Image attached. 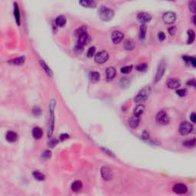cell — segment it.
<instances>
[{
  "mask_svg": "<svg viewBox=\"0 0 196 196\" xmlns=\"http://www.w3.org/2000/svg\"><path fill=\"white\" fill-rule=\"evenodd\" d=\"M56 105V101L52 100L49 104V120L48 126V136L50 137L52 135L55 127V108Z\"/></svg>",
  "mask_w": 196,
  "mask_h": 196,
  "instance_id": "obj_1",
  "label": "cell"
},
{
  "mask_svg": "<svg viewBox=\"0 0 196 196\" xmlns=\"http://www.w3.org/2000/svg\"><path fill=\"white\" fill-rule=\"evenodd\" d=\"M98 13L100 19L104 21H110L114 16V11L110 8L106 7V6L100 7Z\"/></svg>",
  "mask_w": 196,
  "mask_h": 196,
  "instance_id": "obj_2",
  "label": "cell"
},
{
  "mask_svg": "<svg viewBox=\"0 0 196 196\" xmlns=\"http://www.w3.org/2000/svg\"><path fill=\"white\" fill-rule=\"evenodd\" d=\"M150 93L151 87L149 86H146L143 88H142L141 90L137 94V95L134 98V101H135V103H138V104L143 103V102H145L147 100Z\"/></svg>",
  "mask_w": 196,
  "mask_h": 196,
  "instance_id": "obj_3",
  "label": "cell"
},
{
  "mask_svg": "<svg viewBox=\"0 0 196 196\" xmlns=\"http://www.w3.org/2000/svg\"><path fill=\"white\" fill-rule=\"evenodd\" d=\"M166 70V64L164 61H162L161 62L159 63L158 66V68H157L156 71V74L155 76V81L154 82L155 83H158L159 81H160V80L162 79V78L164 75L165 71Z\"/></svg>",
  "mask_w": 196,
  "mask_h": 196,
  "instance_id": "obj_4",
  "label": "cell"
},
{
  "mask_svg": "<svg viewBox=\"0 0 196 196\" xmlns=\"http://www.w3.org/2000/svg\"><path fill=\"white\" fill-rule=\"evenodd\" d=\"M156 120L161 125H167L169 123V117L167 113L165 110H161L157 113Z\"/></svg>",
  "mask_w": 196,
  "mask_h": 196,
  "instance_id": "obj_5",
  "label": "cell"
},
{
  "mask_svg": "<svg viewBox=\"0 0 196 196\" xmlns=\"http://www.w3.org/2000/svg\"><path fill=\"white\" fill-rule=\"evenodd\" d=\"M176 15L173 12H165L163 15V21L167 25H172L176 21Z\"/></svg>",
  "mask_w": 196,
  "mask_h": 196,
  "instance_id": "obj_6",
  "label": "cell"
},
{
  "mask_svg": "<svg viewBox=\"0 0 196 196\" xmlns=\"http://www.w3.org/2000/svg\"><path fill=\"white\" fill-rule=\"evenodd\" d=\"M109 58V54L106 51H101L99 52L98 53L96 54L94 57V60L96 63L98 64H103V63L106 62V61Z\"/></svg>",
  "mask_w": 196,
  "mask_h": 196,
  "instance_id": "obj_7",
  "label": "cell"
},
{
  "mask_svg": "<svg viewBox=\"0 0 196 196\" xmlns=\"http://www.w3.org/2000/svg\"><path fill=\"white\" fill-rule=\"evenodd\" d=\"M193 129V126L189 122H183L179 126V133L182 135H188Z\"/></svg>",
  "mask_w": 196,
  "mask_h": 196,
  "instance_id": "obj_8",
  "label": "cell"
},
{
  "mask_svg": "<svg viewBox=\"0 0 196 196\" xmlns=\"http://www.w3.org/2000/svg\"><path fill=\"white\" fill-rule=\"evenodd\" d=\"M136 18L140 22L146 24L152 20V15L147 12H139L136 15Z\"/></svg>",
  "mask_w": 196,
  "mask_h": 196,
  "instance_id": "obj_9",
  "label": "cell"
},
{
  "mask_svg": "<svg viewBox=\"0 0 196 196\" xmlns=\"http://www.w3.org/2000/svg\"><path fill=\"white\" fill-rule=\"evenodd\" d=\"M100 173H101L102 178L104 180H106V181H109L112 179L113 177V172L111 169H110L107 166H103L102 167L101 170H100Z\"/></svg>",
  "mask_w": 196,
  "mask_h": 196,
  "instance_id": "obj_10",
  "label": "cell"
},
{
  "mask_svg": "<svg viewBox=\"0 0 196 196\" xmlns=\"http://www.w3.org/2000/svg\"><path fill=\"white\" fill-rule=\"evenodd\" d=\"M124 38V35L120 31H113L111 34V39L114 44H119Z\"/></svg>",
  "mask_w": 196,
  "mask_h": 196,
  "instance_id": "obj_11",
  "label": "cell"
},
{
  "mask_svg": "<svg viewBox=\"0 0 196 196\" xmlns=\"http://www.w3.org/2000/svg\"><path fill=\"white\" fill-rule=\"evenodd\" d=\"M172 190L174 192L179 195H182V194H185L187 192V186L186 185L183 184V183H177V184L174 185Z\"/></svg>",
  "mask_w": 196,
  "mask_h": 196,
  "instance_id": "obj_12",
  "label": "cell"
},
{
  "mask_svg": "<svg viewBox=\"0 0 196 196\" xmlns=\"http://www.w3.org/2000/svg\"><path fill=\"white\" fill-rule=\"evenodd\" d=\"M90 41V37L87 33H84L83 35H80L78 37V44H81L83 46H85L88 44Z\"/></svg>",
  "mask_w": 196,
  "mask_h": 196,
  "instance_id": "obj_13",
  "label": "cell"
},
{
  "mask_svg": "<svg viewBox=\"0 0 196 196\" xmlns=\"http://www.w3.org/2000/svg\"><path fill=\"white\" fill-rule=\"evenodd\" d=\"M180 86H181V83L176 78L169 79L167 82L168 88L171 89V90H177L178 88H179Z\"/></svg>",
  "mask_w": 196,
  "mask_h": 196,
  "instance_id": "obj_14",
  "label": "cell"
},
{
  "mask_svg": "<svg viewBox=\"0 0 196 196\" xmlns=\"http://www.w3.org/2000/svg\"><path fill=\"white\" fill-rule=\"evenodd\" d=\"M13 13L15 16V21H16L17 25L19 26L21 24V19H20V9L18 7V5L17 2H14L13 5Z\"/></svg>",
  "mask_w": 196,
  "mask_h": 196,
  "instance_id": "obj_15",
  "label": "cell"
},
{
  "mask_svg": "<svg viewBox=\"0 0 196 196\" xmlns=\"http://www.w3.org/2000/svg\"><path fill=\"white\" fill-rule=\"evenodd\" d=\"M116 74H117V71H116L114 67H107L106 70V79L108 81H112V80L115 78Z\"/></svg>",
  "mask_w": 196,
  "mask_h": 196,
  "instance_id": "obj_16",
  "label": "cell"
},
{
  "mask_svg": "<svg viewBox=\"0 0 196 196\" xmlns=\"http://www.w3.org/2000/svg\"><path fill=\"white\" fill-rule=\"evenodd\" d=\"M140 117H136L135 115H133V117L129 120V125L132 129H136L140 124Z\"/></svg>",
  "mask_w": 196,
  "mask_h": 196,
  "instance_id": "obj_17",
  "label": "cell"
},
{
  "mask_svg": "<svg viewBox=\"0 0 196 196\" xmlns=\"http://www.w3.org/2000/svg\"><path fill=\"white\" fill-rule=\"evenodd\" d=\"M25 61V56H20L18 57V58H13L12 60H9V63L11 64H13V65H16V66H20L22 65L23 64Z\"/></svg>",
  "mask_w": 196,
  "mask_h": 196,
  "instance_id": "obj_18",
  "label": "cell"
},
{
  "mask_svg": "<svg viewBox=\"0 0 196 196\" xmlns=\"http://www.w3.org/2000/svg\"><path fill=\"white\" fill-rule=\"evenodd\" d=\"M79 3L84 8H94L97 5L95 0H79Z\"/></svg>",
  "mask_w": 196,
  "mask_h": 196,
  "instance_id": "obj_19",
  "label": "cell"
},
{
  "mask_svg": "<svg viewBox=\"0 0 196 196\" xmlns=\"http://www.w3.org/2000/svg\"><path fill=\"white\" fill-rule=\"evenodd\" d=\"M6 139L9 143H15L18 139V135L14 131H8L6 136Z\"/></svg>",
  "mask_w": 196,
  "mask_h": 196,
  "instance_id": "obj_20",
  "label": "cell"
},
{
  "mask_svg": "<svg viewBox=\"0 0 196 196\" xmlns=\"http://www.w3.org/2000/svg\"><path fill=\"white\" fill-rule=\"evenodd\" d=\"M32 136L35 140H40L43 136V131L38 126H35L32 129Z\"/></svg>",
  "mask_w": 196,
  "mask_h": 196,
  "instance_id": "obj_21",
  "label": "cell"
},
{
  "mask_svg": "<svg viewBox=\"0 0 196 196\" xmlns=\"http://www.w3.org/2000/svg\"><path fill=\"white\" fill-rule=\"evenodd\" d=\"M39 63H40V65H41V67H42V69L44 71V72L47 74V75H48V76H50V77L53 76V71H52V69H51L50 67L48 66V64H46V63L44 62L43 60H40Z\"/></svg>",
  "mask_w": 196,
  "mask_h": 196,
  "instance_id": "obj_22",
  "label": "cell"
},
{
  "mask_svg": "<svg viewBox=\"0 0 196 196\" xmlns=\"http://www.w3.org/2000/svg\"><path fill=\"white\" fill-rule=\"evenodd\" d=\"M123 48L126 51H132L135 48V42L132 39H127L123 43Z\"/></svg>",
  "mask_w": 196,
  "mask_h": 196,
  "instance_id": "obj_23",
  "label": "cell"
},
{
  "mask_svg": "<svg viewBox=\"0 0 196 196\" xmlns=\"http://www.w3.org/2000/svg\"><path fill=\"white\" fill-rule=\"evenodd\" d=\"M66 21H67V19H66V17L64 16V15H58L55 20V24H56L58 27L64 26V25L66 24Z\"/></svg>",
  "mask_w": 196,
  "mask_h": 196,
  "instance_id": "obj_24",
  "label": "cell"
},
{
  "mask_svg": "<svg viewBox=\"0 0 196 196\" xmlns=\"http://www.w3.org/2000/svg\"><path fill=\"white\" fill-rule=\"evenodd\" d=\"M146 31H147V27L146 24L142 23L140 27V32H139V37L141 40L145 39L146 35Z\"/></svg>",
  "mask_w": 196,
  "mask_h": 196,
  "instance_id": "obj_25",
  "label": "cell"
},
{
  "mask_svg": "<svg viewBox=\"0 0 196 196\" xmlns=\"http://www.w3.org/2000/svg\"><path fill=\"white\" fill-rule=\"evenodd\" d=\"M144 110H145V106H143L142 103H140V104L137 105V106H136L135 109H134L133 115L136 116V117H140V116L143 113Z\"/></svg>",
  "mask_w": 196,
  "mask_h": 196,
  "instance_id": "obj_26",
  "label": "cell"
},
{
  "mask_svg": "<svg viewBox=\"0 0 196 196\" xmlns=\"http://www.w3.org/2000/svg\"><path fill=\"white\" fill-rule=\"evenodd\" d=\"M83 184L81 181H75L71 185V190L75 192H80L82 189Z\"/></svg>",
  "mask_w": 196,
  "mask_h": 196,
  "instance_id": "obj_27",
  "label": "cell"
},
{
  "mask_svg": "<svg viewBox=\"0 0 196 196\" xmlns=\"http://www.w3.org/2000/svg\"><path fill=\"white\" fill-rule=\"evenodd\" d=\"M90 79L93 83L98 82L100 80V73L98 71H92L90 74Z\"/></svg>",
  "mask_w": 196,
  "mask_h": 196,
  "instance_id": "obj_28",
  "label": "cell"
},
{
  "mask_svg": "<svg viewBox=\"0 0 196 196\" xmlns=\"http://www.w3.org/2000/svg\"><path fill=\"white\" fill-rule=\"evenodd\" d=\"M195 39V33L193 30L188 31V44H192Z\"/></svg>",
  "mask_w": 196,
  "mask_h": 196,
  "instance_id": "obj_29",
  "label": "cell"
},
{
  "mask_svg": "<svg viewBox=\"0 0 196 196\" xmlns=\"http://www.w3.org/2000/svg\"><path fill=\"white\" fill-rule=\"evenodd\" d=\"M183 60H184L186 62L189 63L191 65L193 66L194 67L196 66V60L194 57H190V56H184L183 57Z\"/></svg>",
  "mask_w": 196,
  "mask_h": 196,
  "instance_id": "obj_30",
  "label": "cell"
},
{
  "mask_svg": "<svg viewBox=\"0 0 196 196\" xmlns=\"http://www.w3.org/2000/svg\"><path fill=\"white\" fill-rule=\"evenodd\" d=\"M183 145L187 148L194 147V146H195V139L193 138V139H191V140H186V141L183 143Z\"/></svg>",
  "mask_w": 196,
  "mask_h": 196,
  "instance_id": "obj_31",
  "label": "cell"
},
{
  "mask_svg": "<svg viewBox=\"0 0 196 196\" xmlns=\"http://www.w3.org/2000/svg\"><path fill=\"white\" fill-rule=\"evenodd\" d=\"M33 176L38 181H43L45 179V175L41 173V172H38V171H35L33 172Z\"/></svg>",
  "mask_w": 196,
  "mask_h": 196,
  "instance_id": "obj_32",
  "label": "cell"
},
{
  "mask_svg": "<svg viewBox=\"0 0 196 196\" xmlns=\"http://www.w3.org/2000/svg\"><path fill=\"white\" fill-rule=\"evenodd\" d=\"M84 33H87V27H85V26H81V27L78 28L75 31V35L77 37L80 36V35H83Z\"/></svg>",
  "mask_w": 196,
  "mask_h": 196,
  "instance_id": "obj_33",
  "label": "cell"
},
{
  "mask_svg": "<svg viewBox=\"0 0 196 196\" xmlns=\"http://www.w3.org/2000/svg\"><path fill=\"white\" fill-rule=\"evenodd\" d=\"M148 68V64H146V63H143V64H140L136 67V69L138 71L140 72H145L146 71Z\"/></svg>",
  "mask_w": 196,
  "mask_h": 196,
  "instance_id": "obj_34",
  "label": "cell"
},
{
  "mask_svg": "<svg viewBox=\"0 0 196 196\" xmlns=\"http://www.w3.org/2000/svg\"><path fill=\"white\" fill-rule=\"evenodd\" d=\"M189 10L191 11V12H192L193 14L195 13V11H196V2H195V0H190V1H189Z\"/></svg>",
  "mask_w": 196,
  "mask_h": 196,
  "instance_id": "obj_35",
  "label": "cell"
},
{
  "mask_svg": "<svg viewBox=\"0 0 196 196\" xmlns=\"http://www.w3.org/2000/svg\"><path fill=\"white\" fill-rule=\"evenodd\" d=\"M133 70V66L132 65H129V66H125V67H122L121 70H120V72L122 74H124V75H126V74H129Z\"/></svg>",
  "mask_w": 196,
  "mask_h": 196,
  "instance_id": "obj_36",
  "label": "cell"
},
{
  "mask_svg": "<svg viewBox=\"0 0 196 196\" xmlns=\"http://www.w3.org/2000/svg\"><path fill=\"white\" fill-rule=\"evenodd\" d=\"M95 52H96V48L95 47H90V48L88 49V52L87 53V56L88 58H92L94 55H95Z\"/></svg>",
  "mask_w": 196,
  "mask_h": 196,
  "instance_id": "obj_37",
  "label": "cell"
},
{
  "mask_svg": "<svg viewBox=\"0 0 196 196\" xmlns=\"http://www.w3.org/2000/svg\"><path fill=\"white\" fill-rule=\"evenodd\" d=\"M32 113H33L35 117H39L41 113V110L39 106H35V107L32 109Z\"/></svg>",
  "mask_w": 196,
  "mask_h": 196,
  "instance_id": "obj_38",
  "label": "cell"
},
{
  "mask_svg": "<svg viewBox=\"0 0 196 196\" xmlns=\"http://www.w3.org/2000/svg\"><path fill=\"white\" fill-rule=\"evenodd\" d=\"M58 141L57 139H55V138L52 139V140H49L48 143V146L49 147H51V148H54L57 144H58Z\"/></svg>",
  "mask_w": 196,
  "mask_h": 196,
  "instance_id": "obj_39",
  "label": "cell"
},
{
  "mask_svg": "<svg viewBox=\"0 0 196 196\" xmlns=\"http://www.w3.org/2000/svg\"><path fill=\"white\" fill-rule=\"evenodd\" d=\"M84 46H83V45H81V44L77 43L76 45H75V51L77 52V53L81 54V52L84 51Z\"/></svg>",
  "mask_w": 196,
  "mask_h": 196,
  "instance_id": "obj_40",
  "label": "cell"
},
{
  "mask_svg": "<svg viewBox=\"0 0 196 196\" xmlns=\"http://www.w3.org/2000/svg\"><path fill=\"white\" fill-rule=\"evenodd\" d=\"M51 156H52V152H51V151L45 150L44 152H42V154H41V158L44 159H48L50 158Z\"/></svg>",
  "mask_w": 196,
  "mask_h": 196,
  "instance_id": "obj_41",
  "label": "cell"
},
{
  "mask_svg": "<svg viewBox=\"0 0 196 196\" xmlns=\"http://www.w3.org/2000/svg\"><path fill=\"white\" fill-rule=\"evenodd\" d=\"M168 32H169V35H171V36H174V35H175V33H176V27L175 26H171V27H169V29H168Z\"/></svg>",
  "mask_w": 196,
  "mask_h": 196,
  "instance_id": "obj_42",
  "label": "cell"
},
{
  "mask_svg": "<svg viewBox=\"0 0 196 196\" xmlns=\"http://www.w3.org/2000/svg\"><path fill=\"white\" fill-rule=\"evenodd\" d=\"M166 34L163 32H160L159 33H158V39L159 41H163L165 39H166Z\"/></svg>",
  "mask_w": 196,
  "mask_h": 196,
  "instance_id": "obj_43",
  "label": "cell"
},
{
  "mask_svg": "<svg viewBox=\"0 0 196 196\" xmlns=\"http://www.w3.org/2000/svg\"><path fill=\"white\" fill-rule=\"evenodd\" d=\"M176 94L180 97H183L186 94V90L185 89H178L176 90Z\"/></svg>",
  "mask_w": 196,
  "mask_h": 196,
  "instance_id": "obj_44",
  "label": "cell"
},
{
  "mask_svg": "<svg viewBox=\"0 0 196 196\" xmlns=\"http://www.w3.org/2000/svg\"><path fill=\"white\" fill-rule=\"evenodd\" d=\"M186 84H187L188 86H191V87H195V80L194 79H191V80H189V81L186 82Z\"/></svg>",
  "mask_w": 196,
  "mask_h": 196,
  "instance_id": "obj_45",
  "label": "cell"
},
{
  "mask_svg": "<svg viewBox=\"0 0 196 196\" xmlns=\"http://www.w3.org/2000/svg\"><path fill=\"white\" fill-rule=\"evenodd\" d=\"M142 138L144 140H147L149 139V134L147 131H144L143 133V135H142Z\"/></svg>",
  "mask_w": 196,
  "mask_h": 196,
  "instance_id": "obj_46",
  "label": "cell"
},
{
  "mask_svg": "<svg viewBox=\"0 0 196 196\" xmlns=\"http://www.w3.org/2000/svg\"><path fill=\"white\" fill-rule=\"evenodd\" d=\"M101 149L103 151V152H105V153L107 154L108 156H113V157L114 156V155H113V152H110V150H108V149H105V148H104V149H103V148H101Z\"/></svg>",
  "mask_w": 196,
  "mask_h": 196,
  "instance_id": "obj_47",
  "label": "cell"
},
{
  "mask_svg": "<svg viewBox=\"0 0 196 196\" xmlns=\"http://www.w3.org/2000/svg\"><path fill=\"white\" fill-rule=\"evenodd\" d=\"M69 137L68 134H66V133H64V134H61V136H60V140L61 141H64V140H66V139H67Z\"/></svg>",
  "mask_w": 196,
  "mask_h": 196,
  "instance_id": "obj_48",
  "label": "cell"
},
{
  "mask_svg": "<svg viewBox=\"0 0 196 196\" xmlns=\"http://www.w3.org/2000/svg\"><path fill=\"white\" fill-rule=\"evenodd\" d=\"M190 119H191V120H192V123H195V121H196V114H195V112H193L192 114H191Z\"/></svg>",
  "mask_w": 196,
  "mask_h": 196,
  "instance_id": "obj_49",
  "label": "cell"
},
{
  "mask_svg": "<svg viewBox=\"0 0 196 196\" xmlns=\"http://www.w3.org/2000/svg\"><path fill=\"white\" fill-rule=\"evenodd\" d=\"M192 21H193V24L195 25V16L194 15L193 17H192Z\"/></svg>",
  "mask_w": 196,
  "mask_h": 196,
  "instance_id": "obj_50",
  "label": "cell"
}]
</instances>
